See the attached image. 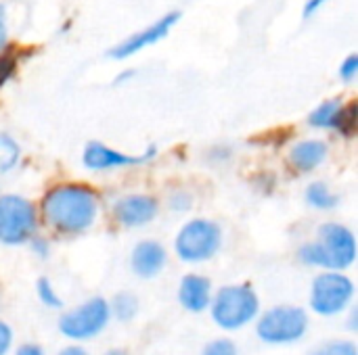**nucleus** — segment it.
<instances>
[{
  "label": "nucleus",
  "mask_w": 358,
  "mask_h": 355,
  "mask_svg": "<svg viewBox=\"0 0 358 355\" xmlns=\"http://www.w3.org/2000/svg\"><path fill=\"white\" fill-rule=\"evenodd\" d=\"M40 216L57 234H84L99 218V195L86 184H57L42 197Z\"/></svg>",
  "instance_id": "1"
},
{
  "label": "nucleus",
  "mask_w": 358,
  "mask_h": 355,
  "mask_svg": "<svg viewBox=\"0 0 358 355\" xmlns=\"http://www.w3.org/2000/svg\"><path fill=\"white\" fill-rule=\"evenodd\" d=\"M317 236V241L298 249V259L304 266L344 272L357 262V236L348 226L327 222L319 226Z\"/></svg>",
  "instance_id": "2"
},
{
  "label": "nucleus",
  "mask_w": 358,
  "mask_h": 355,
  "mask_svg": "<svg viewBox=\"0 0 358 355\" xmlns=\"http://www.w3.org/2000/svg\"><path fill=\"white\" fill-rule=\"evenodd\" d=\"M210 316L224 333H237L250 326L260 310V297L250 285H227L212 295Z\"/></svg>",
  "instance_id": "3"
},
{
  "label": "nucleus",
  "mask_w": 358,
  "mask_h": 355,
  "mask_svg": "<svg viewBox=\"0 0 358 355\" xmlns=\"http://www.w3.org/2000/svg\"><path fill=\"white\" fill-rule=\"evenodd\" d=\"M256 322V337L264 345L285 347L302 341L310 328V318L304 308L298 305H275L260 312Z\"/></svg>",
  "instance_id": "4"
},
{
  "label": "nucleus",
  "mask_w": 358,
  "mask_h": 355,
  "mask_svg": "<svg viewBox=\"0 0 358 355\" xmlns=\"http://www.w3.org/2000/svg\"><path fill=\"white\" fill-rule=\"evenodd\" d=\"M222 247V228L206 218L189 220L174 239V253L185 264H203Z\"/></svg>",
  "instance_id": "5"
},
{
  "label": "nucleus",
  "mask_w": 358,
  "mask_h": 355,
  "mask_svg": "<svg viewBox=\"0 0 358 355\" xmlns=\"http://www.w3.org/2000/svg\"><path fill=\"white\" fill-rule=\"evenodd\" d=\"M355 282L340 270H323L310 285V310L321 318L344 314L355 301Z\"/></svg>",
  "instance_id": "6"
},
{
  "label": "nucleus",
  "mask_w": 358,
  "mask_h": 355,
  "mask_svg": "<svg viewBox=\"0 0 358 355\" xmlns=\"http://www.w3.org/2000/svg\"><path fill=\"white\" fill-rule=\"evenodd\" d=\"M109 322H111L109 301L103 297H90L78 308L63 312L59 316L57 328L65 339L80 343L99 337L109 326Z\"/></svg>",
  "instance_id": "7"
},
{
  "label": "nucleus",
  "mask_w": 358,
  "mask_h": 355,
  "mask_svg": "<svg viewBox=\"0 0 358 355\" xmlns=\"http://www.w3.org/2000/svg\"><path fill=\"white\" fill-rule=\"evenodd\" d=\"M38 209L21 195H0V245H25L38 232Z\"/></svg>",
  "instance_id": "8"
},
{
  "label": "nucleus",
  "mask_w": 358,
  "mask_h": 355,
  "mask_svg": "<svg viewBox=\"0 0 358 355\" xmlns=\"http://www.w3.org/2000/svg\"><path fill=\"white\" fill-rule=\"evenodd\" d=\"M155 155H157L155 146H149L143 155H130V153L111 149L103 142H88L82 153V163L86 169H92V172H109V169H117V167L143 165V163L151 161Z\"/></svg>",
  "instance_id": "9"
},
{
  "label": "nucleus",
  "mask_w": 358,
  "mask_h": 355,
  "mask_svg": "<svg viewBox=\"0 0 358 355\" xmlns=\"http://www.w3.org/2000/svg\"><path fill=\"white\" fill-rule=\"evenodd\" d=\"M178 19H180V13H168V15H164L162 19H157L149 27H145V29L128 36L124 42H120L115 48H111L109 50V56L115 59V61H124V59L134 56L136 52L145 50L147 46H153V44L162 42L172 31V27L178 23Z\"/></svg>",
  "instance_id": "10"
},
{
  "label": "nucleus",
  "mask_w": 358,
  "mask_h": 355,
  "mask_svg": "<svg viewBox=\"0 0 358 355\" xmlns=\"http://www.w3.org/2000/svg\"><path fill=\"white\" fill-rule=\"evenodd\" d=\"M159 213V203L151 195H126L113 205V220L124 228H141L151 224Z\"/></svg>",
  "instance_id": "11"
},
{
  "label": "nucleus",
  "mask_w": 358,
  "mask_h": 355,
  "mask_svg": "<svg viewBox=\"0 0 358 355\" xmlns=\"http://www.w3.org/2000/svg\"><path fill=\"white\" fill-rule=\"evenodd\" d=\"M166 264H168V251L157 241H141L134 245L130 253V268L143 280L157 278L164 272Z\"/></svg>",
  "instance_id": "12"
},
{
  "label": "nucleus",
  "mask_w": 358,
  "mask_h": 355,
  "mask_svg": "<svg viewBox=\"0 0 358 355\" xmlns=\"http://www.w3.org/2000/svg\"><path fill=\"white\" fill-rule=\"evenodd\" d=\"M212 295V282L201 274H187L178 285V303L191 314L208 312Z\"/></svg>",
  "instance_id": "13"
},
{
  "label": "nucleus",
  "mask_w": 358,
  "mask_h": 355,
  "mask_svg": "<svg viewBox=\"0 0 358 355\" xmlns=\"http://www.w3.org/2000/svg\"><path fill=\"white\" fill-rule=\"evenodd\" d=\"M327 155H329V146H327L325 140L306 138V140L296 142L289 149L287 161H289V165L294 169H298L302 174H308V172H315L319 165H323Z\"/></svg>",
  "instance_id": "14"
},
{
  "label": "nucleus",
  "mask_w": 358,
  "mask_h": 355,
  "mask_svg": "<svg viewBox=\"0 0 358 355\" xmlns=\"http://www.w3.org/2000/svg\"><path fill=\"white\" fill-rule=\"evenodd\" d=\"M342 113H344V105L338 98H329L323 100L310 115H308V123L317 130H340V121H342Z\"/></svg>",
  "instance_id": "15"
},
{
  "label": "nucleus",
  "mask_w": 358,
  "mask_h": 355,
  "mask_svg": "<svg viewBox=\"0 0 358 355\" xmlns=\"http://www.w3.org/2000/svg\"><path fill=\"white\" fill-rule=\"evenodd\" d=\"M109 312L111 318H115L117 322H132L141 312V301L134 293L122 291L113 295V299L109 301Z\"/></svg>",
  "instance_id": "16"
},
{
  "label": "nucleus",
  "mask_w": 358,
  "mask_h": 355,
  "mask_svg": "<svg viewBox=\"0 0 358 355\" xmlns=\"http://www.w3.org/2000/svg\"><path fill=\"white\" fill-rule=\"evenodd\" d=\"M304 199L306 203L313 207V209H319V211H331L338 207L340 203V197L325 184V182H313L306 192H304Z\"/></svg>",
  "instance_id": "17"
},
{
  "label": "nucleus",
  "mask_w": 358,
  "mask_h": 355,
  "mask_svg": "<svg viewBox=\"0 0 358 355\" xmlns=\"http://www.w3.org/2000/svg\"><path fill=\"white\" fill-rule=\"evenodd\" d=\"M19 157H21L19 144L8 134L0 132V174L10 172L19 163Z\"/></svg>",
  "instance_id": "18"
},
{
  "label": "nucleus",
  "mask_w": 358,
  "mask_h": 355,
  "mask_svg": "<svg viewBox=\"0 0 358 355\" xmlns=\"http://www.w3.org/2000/svg\"><path fill=\"white\" fill-rule=\"evenodd\" d=\"M36 295H38L40 303L46 305V308H50V310H61L63 308V301H61L57 289L52 287V282L46 276L38 278V282H36Z\"/></svg>",
  "instance_id": "19"
},
{
  "label": "nucleus",
  "mask_w": 358,
  "mask_h": 355,
  "mask_svg": "<svg viewBox=\"0 0 358 355\" xmlns=\"http://www.w3.org/2000/svg\"><path fill=\"white\" fill-rule=\"evenodd\" d=\"M308 355H358V347L355 341L336 339V341H327V343L315 347Z\"/></svg>",
  "instance_id": "20"
},
{
  "label": "nucleus",
  "mask_w": 358,
  "mask_h": 355,
  "mask_svg": "<svg viewBox=\"0 0 358 355\" xmlns=\"http://www.w3.org/2000/svg\"><path fill=\"white\" fill-rule=\"evenodd\" d=\"M201 355H239V349H237L235 341L220 337V339L210 341V343L201 349Z\"/></svg>",
  "instance_id": "21"
},
{
  "label": "nucleus",
  "mask_w": 358,
  "mask_h": 355,
  "mask_svg": "<svg viewBox=\"0 0 358 355\" xmlns=\"http://www.w3.org/2000/svg\"><path fill=\"white\" fill-rule=\"evenodd\" d=\"M168 207L176 213H185L193 207V195L187 190H174L168 199Z\"/></svg>",
  "instance_id": "22"
},
{
  "label": "nucleus",
  "mask_w": 358,
  "mask_h": 355,
  "mask_svg": "<svg viewBox=\"0 0 358 355\" xmlns=\"http://www.w3.org/2000/svg\"><path fill=\"white\" fill-rule=\"evenodd\" d=\"M357 130V103L344 105V113H342V121H340V134L344 136H352Z\"/></svg>",
  "instance_id": "23"
},
{
  "label": "nucleus",
  "mask_w": 358,
  "mask_h": 355,
  "mask_svg": "<svg viewBox=\"0 0 358 355\" xmlns=\"http://www.w3.org/2000/svg\"><path fill=\"white\" fill-rule=\"evenodd\" d=\"M15 71H17V59H15V54L2 50L0 52V88L6 82H10V77L15 75Z\"/></svg>",
  "instance_id": "24"
},
{
  "label": "nucleus",
  "mask_w": 358,
  "mask_h": 355,
  "mask_svg": "<svg viewBox=\"0 0 358 355\" xmlns=\"http://www.w3.org/2000/svg\"><path fill=\"white\" fill-rule=\"evenodd\" d=\"M358 75V56L357 54H350V56H346L344 61H342V65H340V77H342V82H346V84H350V82H355Z\"/></svg>",
  "instance_id": "25"
},
{
  "label": "nucleus",
  "mask_w": 358,
  "mask_h": 355,
  "mask_svg": "<svg viewBox=\"0 0 358 355\" xmlns=\"http://www.w3.org/2000/svg\"><path fill=\"white\" fill-rule=\"evenodd\" d=\"M13 341H15V335H13V328L8 322L0 320V355H8L13 349Z\"/></svg>",
  "instance_id": "26"
},
{
  "label": "nucleus",
  "mask_w": 358,
  "mask_h": 355,
  "mask_svg": "<svg viewBox=\"0 0 358 355\" xmlns=\"http://www.w3.org/2000/svg\"><path fill=\"white\" fill-rule=\"evenodd\" d=\"M29 247H31V251L40 257V259H46L48 255H50V243L44 239V236H38V234H34L29 241Z\"/></svg>",
  "instance_id": "27"
},
{
  "label": "nucleus",
  "mask_w": 358,
  "mask_h": 355,
  "mask_svg": "<svg viewBox=\"0 0 358 355\" xmlns=\"http://www.w3.org/2000/svg\"><path fill=\"white\" fill-rule=\"evenodd\" d=\"M325 4H327V0H306V2H304V8H302V15L308 19V17L317 15Z\"/></svg>",
  "instance_id": "28"
},
{
  "label": "nucleus",
  "mask_w": 358,
  "mask_h": 355,
  "mask_svg": "<svg viewBox=\"0 0 358 355\" xmlns=\"http://www.w3.org/2000/svg\"><path fill=\"white\" fill-rule=\"evenodd\" d=\"M15 355H46V354H44V349H42L40 345H36V343H23V345H19V347H17Z\"/></svg>",
  "instance_id": "29"
},
{
  "label": "nucleus",
  "mask_w": 358,
  "mask_h": 355,
  "mask_svg": "<svg viewBox=\"0 0 358 355\" xmlns=\"http://www.w3.org/2000/svg\"><path fill=\"white\" fill-rule=\"evenodd\" d=\"M8 44V29H6V21H4V6L0 4V52L6 48Z\"/></svg>",
  "instance_id": "30"
},
{
  "label": "nucleus",
  "mask_w": 358,
  "mask_h": 355,
  "mask_svg": "<svg viewBox=\"0 0 358 355\" xmlns=\"http://www.w3.org/2000/svg\"><path fill=\"white\" fill-rule=\"evenodd\" d=\"M57 355H90L82 345H65Z\"/></svg>",
  "instance_id": "31"
},
{
  "label": "nucleus",
  "mask_w": 358,
  "mask_h": 355,
  "mask_svg": "<svg viewBox=\"0 0 358 355\" xmlns=\"http://www.w3.org/2000/svg\"><path fill=\"white\" fill-rule=\"evenodd\" d=\"M348 331H350V333H357L358 331V310L357 308H352V310H350V316H348Z\"/></svg>",
  "instance_id": "32"
},
{
  "label": "nucleus",
  "mask_w": 358,
  "mask_h": 355,
  "mask_svg": "<svg viewBox=\"0 0 358 355\" xmlns=\"http://www.w3.org/2000/svg\"><path fill=\"white\" fill-rule=\"evenodd\" d=\"M103 355H130L126 349H120V347H113V349H107Z\"/></svg>",
  "instance_id": "33"
}]
</instances>
